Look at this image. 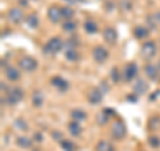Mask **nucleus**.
<instances>
[{"instance_id": "obj_1", "label": "nucleus", "mask_w": 160, "mask_h": 151, "mask_svg": "<svg viewBox=\"0 0 160 151\" xmlns=\"http://www.w3.org/2000/svg\"><path fill=\"white\" fill-rule=\"evenodd\" d=\"M63 47H64L63 40L60 39L59 36H53L47 42V44L43 48V51H44L46 55H56Z\"/></svg>"}, {"instance_id": "obj_2", "label": "nucleus", "mask_w": 160, "mask_h": 151, "mask_svg": "<svg viewBox=\"0 0 160 151\" xmlns=\"http://www.w3.org/2000/svg\"><path fill=\"white\" fill-rule=\"evenodd\" d=\"M19 67L26 72H32L38 68V60L32 56H22L19 59Z\"/></svg>"}, {"instance_id": "obj_3", "label": "nucleus", "mask_w": 160, "mask_h": 151, "mask_svg": "<svg viewBox=\"0 0 160 151\" xmlns=\"http://www.w3.org/2000/svg\"><path fill=\"white\" fill-rule=\"evenodd\" d=\"M23 98H24V92L20 87H13L7 94V102L11 106H16L18 103L22 102Z\"/></svg>"}, {"instance_id": "obj_4", "label": "nucleus", "mask_w": 160, "mask_h": 151, "mask_svg": "<svg viewBox=\"0 0 160 151\" xmlns=\"http://www.w3.org/2000/svg\"><path fill=\"white\" fill-rule=\"evenodd\" d=\"M140 54H142V58L146 60H151L155 55H156V44L155 42H146L143 43L142 48H140Z\"/></svg>"}, {"instance_id": "obj_5", "label": "nucleus", "mask_w": 160, "mask_h": 151, "mask_svg": "<svg viewBox=\"0 0 160 151\" xmlns=\"http://www.w3.org/2000/svg\"><path fill=\"white\" fill-rule=\"evenodd\" d=\"M126 133H127V128H126V124H124L122 120H115L112 123V128H111V135L116 139L120 140L126 137Z\"/></svg>"}, {"instance_id": "obj_6", "label": "nucleus", "mask_w": 160, "mask_h": 151, "mask_svg": "<svg viewBox=\"0 0 160 151\" xmlns=\"http://www.w3.org/2000/svg\"><path fill=\"white\" fill-rule=\"evenodd\" d=\"M138 75V64L136 63H128L126 64V67L123 70V79L126 80V82H131L136 78Z\"/></svg>"}, {"instance_id": "obj_7", "label": "nucleus", "mask_w": 160, "mask_h": 151, "mask_svg": "<svg viewBox=\"0 0 160 151\" xmlns=\"http://www.w3.org/2000/svg\"><path fill=\"white\" fill-rule=\"evenodd\" d=\"M92 56H93V59L96 60L98 63H104L108 59L109 54H108V51L103 46H96L92 49Z\"/></svg>"}, {"instance_id": "obj_8", "label": "nucleus", "mask_w": 160, "mask_h": 151, "mask_svg": "<svg viewBox=\"0 0 160 151\" xmlns=\"http://www.w3.org/2000/svg\"><path fill=\"white\" fill-rule=\"evenodd\" d=\"M8 19L13 24H20L24 19V13L20 8H11L8 11Z\"/></svg>"}, {"instance_id": "obj_9", "label": "nucleus", "mask_w": 160, "mask_h": 151, "mask_svg": "<svg viewBox=\"0 0 160 151\" xmlns=\"http://www.w3.org/2000/svg\"><path fill=\"white\" fill-rule=\"evenodd\" d=\"M48 19L51 20L53 24L59 23L60 20L63 19V15H62V8L58 7V6H51L48 8Z\"/></svg>"}, {"instance_id": "obj_10", "label": "nucleus", "mask_w": 160, "mask_h": 151, "mask_svg": "<svg viewBox=\"0 0 160 151\" xmlns=\"http://www.w3.org/2000/svg\"><path fill=\"white\" fill-rule=\"evenodd\" d=\"M51 84H52L56 90H59V91H62V92L67 91V90L69 88V83H68L64 78L59 76V75H58V76H53V78L51 79Z\"/></svg>"}, {"instance_id": "obj_11", "label": "nucleus", "mask_w": 160, "mask_h": 151, "mask_svg": "<svg viewBox=\"0 0 160 151\" xmlns=\"http://www.w3.org/2000/svg\"><path fill=\"white\" fill-rule=\"evenodd\" d=\"M103 38H104V40H106L108 44H115V43H116V40H118V32H116V29L112 28V27L104 28Z\"/></svg>"}, {"instance_id": "obj_12", "label": "nucleus", "mask_w": 160, "mask_h": 151, "mask_svg": "<svg viewBox=\"0 0 160 151\" xmlns=\"http://www.w3.org/2000/svg\"><path fill=\"white\" fill-rule=\"evenodd\" d=\"M103 95H104V92L100 88H92L91 91L88 92V102L91 104H98L103 100Z\"/></svg>"}, {"instance_id": "obj_13", "label": "nucleus", "mask_w": 160, "mask_h": 151, "mask_svg": "<svg viewBox=\"0 0 160 151\" xmlns=\"http://www.w3.org/2000/svg\"><path fill=\"white\" fill-rule=\"evenodd\" d=\"M144 72H146V75L151 80H156L159 78V68L152 63L146 64V67H144Z\"/></svg>"}, {"instance_id": "obj_14", "label": "nucleus", "mask_w": 160, "mask_h": 151, "mask_svg": "<svg viewBox=\"0 0 160 151\" xmlns=\"http://www.w3.org/2000/svg\"><path fill=\"white\" fill-rule=\"evenodd\" d=\"M6 76H7L8 80H11V82H16V80L20 79V72H19V70L16 67L9 66L6 70Z\"/></svg>"}, {"instance_id": "obj_15", "label": "nucleus", "mask_w": 160, "mask_h": 151, "mask_svg": "<svg viewBox=\"0 0 160 151\" xmlns=\"http://www.w3.org/2000/svg\"><path fill=\"white\" fill-rule=\"evenodd\" d=\"M147 90H148V86L143 79H138L136 83L133 84V91L138 95H143L144 92H147Z\"/></svg>"}, {"instance_id": "obj_16", "label": "nucleus", "mask_w": 160, "mask_h": 151, "mask_svg": "<svg viewBox=\"0 0 160 151\" xmlns=\"http://www.w3.org/2000/svg\"><path fill=\"white\" fill-rule=\"evenodd\" d=\"M71 118L72 120H76V122H83V120L87 119V114L80 108H75L71 111Z\"/></svg>"}, {"instance_id": "obj_17", "label": "nucleus", "mask_w": 160, "mask_h": 151, "mask_svg": "<svg viewBox=\"0 0 160 151\" xmlns=\"http://www.w3.org/2000/svg\"><path fill=\"white\" fill-rule=\"evenodd\" d=\"M148 29L144 27V26H138V27H135L133 29V35H135V38L136 39H146L148 36Z\"/></svg>"}, {"instance_id": "obj_18", "label": "nucleus", "mask_w": 160, "mask_h": 151, "mask_svg": "<svg viewBox=\"0 0 160 151\" xmlns=\"http://www.w3.org/2000/svg\"><path fill=\"white\" fill-rule=\"evenodd\" d=\"M68 130H69V134H71L72 137H78V135H80V133H82V127H80L79 122H76V120L69 122Z\"/></svg>"}, {"instance_id": "obj_19", "label": "nucleus", "mask_w": 160, "mask_h": 151, "mask_svg": "<svg viewBox=\"0 0 160 151\" xmlns=\"http://www.w3.org/2000/svg\"><path fill=\"white\" fill-rule=\"evenodd\" d=\"M32 103L35 107H42L44 103V95L42 94V91H35L32 94Z\"/></svg>"}, {"instance_id": "obj_20", "label": "nucleus", "mask_w": 160, "mask_h": 151, "mask_svg": "<svg viewBox=\"0 0 160 151\" xmlns=\"http://www.w3.org/2000/svg\"><path fill=\"white\" fill-rule=\"evenodd\" d=\"M16 143L19 147H22V148H31L32 147V139H29L27 137H19L16 139Z\"/></svg>"}, {"instance_id": "obj_21", "label": "nucleus", "mask_w": 160, "mask_h": 151, "mask_svg": "<svg viewBox=\"0 0 160 151\" xmlns=\"http://www.w3.org/2000/svg\"><path fill=\"white\" fill-rule=\"evenodd\" d=\"M84 29L88 34H96L98 32V24L93 22V20H87L84 23Z\"/></svg>"}, {"instance_id": "obj_22", "label": "nucleus", "mask_w": 160, "mask_h": 151, "mask_svg": "<svg viewBox=\"0 0 160 151\" xmlns=\"http://www.w3.org/2000/svg\"><path fill=\"white\" fill-rule=\"evenodd\" d=\"M96 151H113V147L107 140H100L96 144Z\"/></svg>"}, {"instance_id": "obj_23", "label": "nucleus", "mask_w": 160, "mask_h": 151, "mask_svg": "<svg viewBox=\"0 0 160 151\" xmlns=\"http://www.w3.org/2000/svg\"><path fill=\"white\" fill-rule=\"evenodd\" d=\"M26 22H27V24L31 28H36L39 26V18H38V15H35V13L28 15L27 19H26Z\"/></svg>"}, {"instance_id": "obj_24", "label": "nucleus", "mask_w": 160, "mask_h": 151, "mask_svg": "<svg viewBox=\"0 0 160 151\" xmlns=\"http://www.w3.org/2000/svg\"><path fill=\"white\" fill-rule=\"evenodd\" d=\"M108 120H109V115H108L106 111H102V112H99V114L96 115V122H98V124H100V126L107 124Z\"/></svg>"}, {"instance_id": "obj_25", "label": "nucleus", "mask_w": 160, "mask_h": 151, "mask_svg": "<svg viewBox=\"0 0 160 151\" xmlns=\"http://www.w3.org/2000/svg\"><path fill=\"white\" fill-rule=\"evenodd\" d=\"M76 27H78V24L75 23L72 19L67 20V22H64V24H63V29H64L66 32H75Z\"/></svg>"}, {"instance_id": "obj_26", "label": "nucleus", "mask_w": 160, "mask_h": 151, "mask_svg": "<svg viewBox=\"0 0 160 151\" xmlns=\"http://www.w3.org/2000/svg\"><path fill=\"white\" fill-rule=\"evenodd\" d=\"M13 126H15L16 128L22 130V131H27V130H28V124H27V122H26V120H24L23 118H18V119L13 122Z\"/></svg>"}, {"instance_id": "obj_27", "label": "nucleus", "mask_w": 160, "mask_h": 151, "mask_svg": "<svg viewBox=\"0 0 160 151\" xmlns=\"http://www.w3.org/2000/svg\"><path fill=\"white\" fill-rule=\"evenodd\" d=\"M66 59L69 60V62H76V60L79 59V54L78 51L75 48L72 49H67V52H66Z\"/></svg>"}, {"instance_id": "obj_28", "label": "nucleus", "mask_w": 160, "mask_h": 151, "mask_svg": "<svg viewBox=\"0 0 160 151\" xmlns=\"http://www.w3.org/2000/svg\"><path fill=\"white\" fill-rule=\"evenodd\" d=\"M160 127V118L159 117H152L148 122V128L149 130H158Z\"/></svg>"}, {"instance_id": "obj_29", "label": "nucleus", "mask_w": 160, "mask_h": 151, "mask_svg": "<svg viewBox=\"0 0 160 151\" xmlns=\"http://www.w3.org/2000/svg\"><path fill=\"white\" fill-rule=\"evenodd\" d=\"M60 146H62V148L64 151H75L73 143L71 142V140H68V139H63L62 142H60Z\"/></svg>"}, {"instance_id": "obj_30", "label": "nucleus", "mask_w": 160, "mask_h": 151, "mask_svg": "<svg viewBox=\"0 0 160 151\" xmlns=\"http://www.w3.org/2000/svg\"><path fill=\"white\" fill-rule=\"evenodd\" d=\"M73 13H75V12H73L72 8H69V7H62V15H63V18L66 19V20L72 19Z\"/></svg>"}, {"instance_id": "obj_31", "label": "nucleus", "mask_w": 160, "mask_h": 151, "mask_svg": "<svg viewBox=\"0 0 160 151\" xmlns=\"http://www.w3.org/2000/svg\"><path fill=\"white\" fill-rule=\"evenodd\" d=\"M111 78H112V82H113V83H118L119 80H120V78H123L122 75H120L118 67H113V68L111 70Z\"/></svg>"}, {"instance_id": "obj_32", "label": "nucleus", "mask_w": 160, "mask_h": 151, "mask_svg": "<svg viewBox=\"0 0 160 151\" xmlns=\"http://www.w3.org/2000/svg\"><path fill=\"white\" fill-rule=\"evenodd\" d=\"M148 143H149L151 147L158 148V147H160V138H158V137H149L148 138Z\"/></svg>"}, {"instance_id": "obj_33", "label": "nucleus", "mask_w": 160, "mask_h": 151, "mask_svg": "<svg viewBox=\"0 0 160 151\" xmlns=\"http://www.w3.org/2000/svg\"><path fill=\"white\" fill-rule=\"evenodd\" d=\"M120 7L123 11H129L132 8V0H120Z\"/></svg>"}, {"instance_id": "obj_34", "label": "nucleus", "mask_w": 160, "mask_h": 151, "mask_svg": "<svg viewBox=\"0 0 160 151\" xmlns=\"http://www.w3.org/2000/svg\"><path fill=\"white\" fill-rule=\"evenodd\" d=\"M147 24L151 27V29H153L155 27H156V20H155L153 15H148L147 16Z\"/></svg>"}, {"instance_id": "obj_35", "label": "nucleus", "mask_w": 160, "mask_h": 151, "mask_svg": "<svg viewBox=\"0 0 160 151\" xmlns=\"http://www.w3.org/2000/svg\"><path fill=\"white\" fill-rule=\"evenodd\" d=\"M52 138H53L55 140H58V142H62V140H63V135H62V133L53 131V133H52Z\"/></svg>"}, {"instance_id": "obj_36", "label": "nucleus", "mask_w": 160, "mask_h": 151, "mask_svg": "<svg viewBox=\"0 0 160 151\" xmlns=\"http://www.w3.org/2000/svg\"><path fill=\"white\" fill-rule=\"evenodd\" d=\"M35 140H36V142H42V140H43L42 134H40V133H36V134H35Z\"/></svg>"}, {"instance_id": "obj_37", "label": "nucleus", "mask_w": 160, "mask_h": 151, "mask_svg": "<svg viewBox=\"0 0 160 151\" xmlns=\"http://www.w3.org/2000/svg\"><path fill=\"white\" fill-rule=\"evenodd\" d=\"M153 16H155V20H156V23H159V24H160V9H159V11H158L156 13L153 15Z\"/></svg>"}, {"instance_id": "obj_38", "label": "nucleus", "mask_w": 160, "mask_h": 151, "mask_svg": "<svg viewBox=\"0 0 160 151\" xmlns=\"http://www.w3.org/2000/svg\"><path fill=\"white\" fill-rule=\"evenodd\" d=\"M104 111H106L108 115H113V110H109V108H106L104 110Z\"/></svg>"}, {"instance_id": "obj_39", "label": "nucleus", "mask_w": 160, "mask_h": 151, "mask_svg": "<svg viewBox=\"0 0 160 151\" xmlns=\"http://www.w3.org/2000/svg\"><path fill=\"white\" fill-rule=\"evenodd\" d=\"M4 90L7 91V84L4 83V82H2V91H3V92H4Z\"/></svg>"}, {"instance_id": "obj_40", "label": "nucleus", "mask_w": 160, "mask_h": 151, "mask_svg": "<svg viewBox=\"0 0 160 151\" xmlns=\"http://www.w3.org/2000/svg\"><path fill=\"white\" fill-rule=\"evenodd\" d=\"M19 3H20V4H23V6H28V3H27V2H24V0H19Z\"/></svg>"}, {"instance_id": "obj_41", "label": "nucleus", "mask_w": 160, "mask_h": 151, "mask_svg": "<svg viewBox=\"0 0 160 151\" xmlns=\"http://www.w3.org/2000/svg\"><path fill=\"white\" fill-rule=\"evenodd\" d=\"M78 2H86V0H78Z\"/></svg>"}]
</instances>
